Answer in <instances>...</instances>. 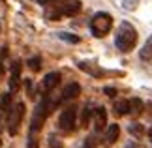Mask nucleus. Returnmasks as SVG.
Returning <instances> with one entry per match:
<instances>
[{
  "label": "nucleus",
  "mask_w": 152,
  "mask_h": 148,
  "mask_svg": "<svg viewBox=\"0 0 152 148\" xmlns=\"http://www.w3.org/2000/svg\"><path fill=\"white\" fill-rule=\"evenodd\" d=\"M58 103H60V98H55L51 96V92H47L42 98V101L36 105L32 120H30V131H28V148H38V133L42 131L47 116L56 109Z\"/></svg>",
  "instance_id": "obj_1"
},
{
  "label": "nucleus",
  "mask_w": 152,
  "mask_h": 148,
  "mask_svg": "<svg viewBox=\"0 0 152 148\" xmlns=\"http://www.w3.org/2000/svg\"><path fill=\"white\" fill-rule=\"evenodd\" d=\"M137 43V30L135 26L130 25L128 21L120 23L118 30H116V36H115V47L118 49L120 52H130Z\"/></svg>",
  "instance_id": "obj_2"
},
{
  "label": "nucleus",
  "mask_w": 152,
  "mask_h": 148,
  "mask_svg": "<svg viewBox=\"0 0 152 148\" xmlns=\"http://www.w3.org/2000/svg\"><path fill=\"white\" fill-rule=\"evenodd\" d=\"M81 11V2L79 0H72V2H53L47 4V9H45V19L49 21H58L62 17H72L77 15Z\"/></svg>",
  "instance_id": "obj_3"
},
{
  "label": "nucleus",
  "mask_w": 152,
  "mask_h": 148,
  "mask_svg": "<svg viewBox=\"0 0 152 148\" xmlns=\"http://www.w3.org/2000/svg\"><path fill=\"white\" fill-rule=\"evenodd\" d=\"M111 28H113V17L105 11H100L90 19V32L96 38H103L105 34H109Z\"/></svg>",
  "instance_id": "obj_4"
},
{
  "label": "nucleus",
  "mask_w": 152,
  "mask_h": 148,
  "mask_svg": "<svg viewBox=\"0 0 152 148\" xmlns=\"http://www.w3.org/2000/svg\"><path fill=\"white\" fill-rule=\"evenodd\" d=\"M8 133L11 137H15L17 133H19V128H21V122L23 118H25V103H15L11 105V109L8 112Z\"/></svg>",
  "instance_id": "obj_5"
},
{
  "label": "nucleus",
  "mask_w": 152,
  "mask_h": 148,
  "mask_svg": "<svg viewBox=\"0 0 152 148\" xmlns=\"http://www.w3.org/2000/svg\"><path fill=\"white\" fill-rule=\"evenodd\" d=\"M75 120H77V109L75 107H68L60 112V118H58V128L62 131H72L75 128Z\"/></svg>",
  "instance_id": "obj_6"
},
{
  "label": "nucleus",
  "mask_w": 152,
  "mask_h": 148,
  "mask_svg": "<svg viewBox=\"0 0 152 148\" xmlns=\"http://www.w3.org/2000/svg\"><path fill=\"white\" fill-rule=\"evenodd\" d=\"M92 122H94V131L96 133H102L105 126H107V111L103 107H98L92 111Z\"/></svg>",
  "instance_id": "obj_7"
},
{
  "label": "nucleus",
  "mask_w": 152,
  "mask_h": 148,
  "mask_svg": "<svg viewBox=\"0 0 152 148\" xmlns=\"http://www.w3.org/2000/svg\"><path fill=\"white\" fill-rule=\"evenodd\" d=\"M58 82H60V73H58V71L47 73V75L43 77V81H42V92H43V94L53 92V90L58 86Z\"/></svg>",
  "instance_id": "obj_8"
},
{
  "label": "nucleus",
  "mask_w": 152,
  "mask_h": 148,
  "mask_svg": "<svg viewBox=\"0 0 152 148\" xmlns=\"http://www.w3.org/2000/svg\"><path fill=\"white\" fill-rule=\"evenodd\" d=\"M21 69H23V64L19 60H15L11 64V75H10V92L13 94L19 90V79H21Z\"/></svg>",
  "instance_id": "obj_9"
},
{
  "label": "nucleus",
  "mask_w": 152,
  "mask_h": 148,
  "mask_svg": "<svg viewBox=\"0 0 152 148\" xmlns=\"http://www.w3.org/2000/svg\"><path fill=\"white\" fill-rule=\"evenodd\" d=\"M79 94H81L79 82H68V85L64 86L62 94H60V101H72V99H75Z\"/></svg>",
  "instance_id": "obj_10"
},
{
  "label": "nucleus",
  "mask_w": 152,
  "mask_h": 148,
  "mask_svg": "<svg viewBox=\"0 0 152 148\" xmlns=\"http://www.w3.org/2000/svg\"><path fill=\"white\" fill-rule=\"evenodd\" d=\"M143 111H145V103H143V99H139V98H132L130 101H128V114H132V116H141L143 114Z\"/></svg>",
  "instance_id": "obj_11"
},
{
  "label": "nucleus",
  "mask_w": 152,
  "mask_h": 148,
  "mask_svg": "<svg viewBox=\"0 0 152 148\" xmlns=\"http://www.w3.org/2000/svg\"><path fill=\"white\" fill-rule=\"evenodd\" d=\"M107 129H105V144H115L116 143V139H118V135H120V128H118V124H111V126H105Z\"/></svg>",
  "instance_id": "obj_12"
},
{
  "label": "nucleus",
  "mask_w": 152,
  "mask_h": 148,
  "mask_svg": "<svg viewBox=\"0 0 152 148\" xmlns=\"http://www.w3.org/2000/svg\"><path fill=\"white\" fill-rule=\"evenodd\" d=\"M10 109H11V92L4 94L2 99H0V126H2V120L8 116Z\"/></svg>",
  "instance_id": "obj_13"
},
{
  "label": "nucleus",
  "mask_w": 152,
  "mask_h": 148,
  "mask_svg": "<svg viewBox=\"0 0 152 148\" xmlns=\"http://www.w3.org/2000/svg\"><path fill=\"white\" fill-rule=\"evenodd\" d=\"M139 56H141V60H152V36L145 41V45L141 47V51H139Z\"/></svg>",
  "instance_id": "obj_14"
},
{
  "label": "nucleus",
  "mask_w": 152,
  "mask_h": 148,
  "mask_svg": "<svg viewBox=\"0 0 152 148\" xmlns=\"http://www.w3.org/2000/svg\"><path fill=\"white\" fill-rule=\"evenodd\" d=\"M79 68L83 69V71H86V73H90V75H94V77H100V75H103V71L98 66H92V64H88V62H79Z\"/></svg>",
  "instance_id": "obj_15"
},
{
  "label": "nucleus",
  "mask_w": 152,
  "mask_h": 148,
  "mask_svg": "<svg viewBox=\"0 0 152 148\" xmlns=\"http://www.w3.org/2000/svg\"><path fill=\"white\" fill-rule=\"evenodd\" d=\"M113 112L116 116H124V114H128V101L126 99H118V101H115V105H113Z\"/></svg>",
  "instance_id": "obj_16"
},
{
  "label": "nucleus",
  "mask_w": 152,
  "mask_h": 148,
  "mask_svg": "<svg viewBox=\"0 0 152 148\" xmlns=\"http://www.w3.org/2000/svg\"><path fill=\"white\" fill-rule=\"evenodd\" d=\"M128 131H130L135 139H141L143 135H145V126H143V124L133 122V124H130V126H128Z\"/></svg>",
  "instance_id": "obj_17"
},
{
  "label": "nucleus",
  "mask_w": 152,
  "mask_h": 148,
  "mask_svg": "<svg viewBox=\"0 0 152 148\" xmlns=\"http://www.w3.org/2000/svg\"><path fill=\"white\" fill-rule=\"evenodd\" d=\"M90 118H92V107H90V105H85V107H83V114H81V124L86 126V124L90 122Z\"/></svg>",
  "instance_id": "obj_18"
},
{
  "label": "nucleus",
  "mask_w": 152,
  "mask_h": 148,
  "mask_svg": "<svg viewBox=\"0 0 152 148\" xmlns=\"http://www.w3.org/2000/svg\"><path fill=\"white\" fill-rule=\"evenodd\" d=\"M58 38H60L62 41H68V43H79V41H81L79 36H73V34H68V32H60Z\"/></svg>",
  "instance_id": "obj_19"
},
{
  "label": "nucleus",
  "mask_w": 152,
  "mask_h": 148,
  "mask_svg": "<svg viewBox=\"0 0 152 148\" xmlns=\"http://www.w3.org/2000/svg\"><path fill=\"white\" fill-rule=\"evenodd\" d=\"M96 146H98L96 135H88V137L83 141V144H81V148H96Z\"/></svg>",
  "instance_id": "obj_20"
},
{
  "label": "nucleus",
  "mask_w": 152,
  "mask_h": 148,
  "mask_svg": "<svg viewBox=\"0 0 152 148\" xmlns=\"http://www.w3.org/2000/svg\"><path fill=\"white\" fill-rule=\"evenodd\" d=\"M26 64H28V68H30L32 71H39V68H42V58H39V56H34Z\"/></svg>",
  "instance_id": "obj_21"
},
{
  "label": "nucleus",
  "mask_w": 152,
  "mask_h": 148,
  "mask_svg": "<svg viewBox=\"0 0 152 148\" xmlns=\"http://www.w3.org/2000/svg\"><path fill=\"white\" fill-rule=\"evenodd\" d=\"M6 49H0V77L4 75V60H6Z\"/></svg>",
  "instance_id": "obj_22"
},
{
  "label": "nucleus",
  "mask_w": 152,
  "mask_h": 148,
  "mask_svg": "<svg viewBox=\"0 0 152 148\" xmlns=\"http://www.w3.org/2000/svg\"><path fill=\"white\" fill-rule=\"evenodd\" d=\"M26 94H28V98L34 99V86H32V81L30 79H26Z\"/></svg>",
  "instance_id": "obj_23"
},
{
  "label": "nucleus",
  "mask_w": 152,
  "mask_h": 148,
  "mask_svg": "<svg viewBox=\"0 0 152 148\" xmlns=\"http://www.w3.org/2000/svg\"><path fill=\"white\" fill-rule=\"evenodd\" d=\"M49 146H51V148H62V144L58 143L56 137H49Z\"/></svg>",
  "instance_id": "obj_24"
},
{
  "label": "nucleus",
  "mask_w": 152,
  "mask_h": 148,
  "mask_svg": "<svg viewBox=\"0 0 152 148\" xmlns=\"http://www.w3.org/2000/svg\"><path fill=\"white\" fill-rule=\"evenodd\" d=\"M124 148H145V144H141V143H137V141H132V143H128Z\"/></svg>",
  "instance_id": "obj_25"
},
{
  "label": "nucleus",
  "mask_w": 152,
  "mask_h": 148,
  "mask_svg": "<svg viewBox=\"0 0 152 148\" xmlns=\"http://www.w3.org/2000/svg\"><path fill=\"white\" fill-rule=\"evenodd\" d=\"M103 92L107 94L109 98H115V96H116V90H115V88H109V86H107V88H103Z\"/></svg>",
  "instance_id": "obj_26"
},
{
  "label": "nucleus",
  "mask_w": 152,
  "mask_h": 148,
  "mask_svg": "<svg viewBox=\"0 0 152 148\" xmlns=\"http://www.w3.org/2000/svg\"><path fill=\"white\" fill-rule=\"evenodd\" d=\"M42 6H47V4H53V2H56V0H38Z\"/></svg>",
  "instance_id": "obj_27"
},
{
  "label": "nucleus",
  "mask_w": 152,
  "mask_h": 148,
  "mask_svg": "<svg viewBox=\"0 0 152 148\" xmlns=\"http://www.w3.org/2000/svg\"><path fill=\"white\" fill-rule=\"evenodd\" d=\"M148 139H150V143H152V128L148 129Z\"/></svg>",
  "instance_id": "obj_28"
}]
</instances>
